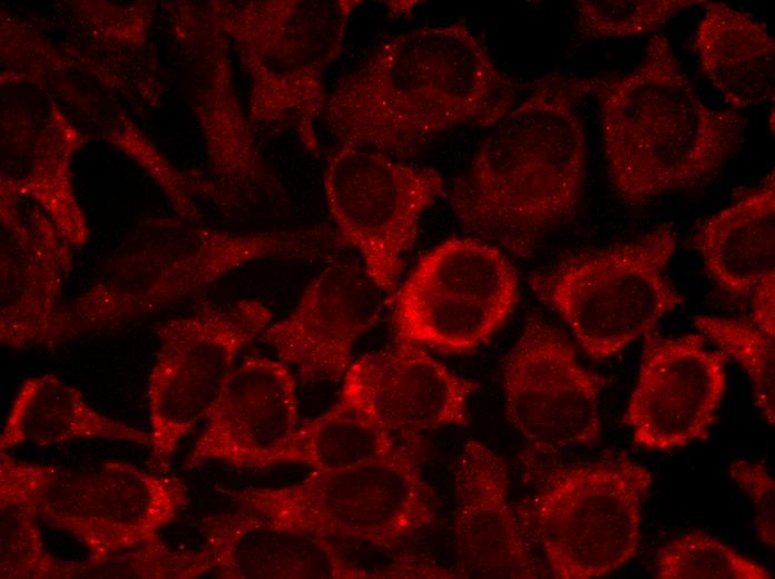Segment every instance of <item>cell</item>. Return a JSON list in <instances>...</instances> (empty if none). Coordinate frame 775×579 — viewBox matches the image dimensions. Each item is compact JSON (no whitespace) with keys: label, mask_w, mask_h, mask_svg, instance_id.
<instances>
[{"label":"cell","mask_w":775,"mask_h":579,"mask_svg":"<svg viewBox=\"0 0 775 579\" xmlns=\"http://www.w3.org/2000/svg\"><path fill=\"white\" fill-rule=\"evenodd\" d=\"M517 85L464 22L395 35L328 94L323 121L339 145L401 158L453 128L493 126Z\"/></svg>","instance_id":"obj_1"},{"label":"cell","mask_w":775,"mask_h":579,"mask_svg":"<svg viewBox=\"0 0 775 579\" xmlns=\"http://www.w3.org/2000/svg\"><path fill=\"white\" fill-rule=\"evenodd\" d=\"M586 94L587 78L546 77L496 124L450 195L467 233L530 257L576 216L587 174L578 110Z\"/></svg>","instance_id":"obj_2"},{"label":"cell","mask_w":775,"mask_h":579,"mask_svg":"<svg viewBox=\"0 0 775 579\" xmlns=\"http://www.w3.org/2000/svg\"><path fill=\"white\" fill-rule=\"evenodd\" d=\"M587 86L599 104L610 184L628 206L706 183L742 144L743 116L703 102L661 33L631 71Z\"/></svg>","instance_id":"obj_3"},{"label":"cell","mask_w":775,"mask_h":579,"mask_svg":"<svg viewBox=\"0 0 775 579\" xmlns=\"http://www.w3.org/2000/svg\"><path fill=\"white\" fill-rule=\"evenodd\" d=\"M333 249L327 226L230 234L170 223L158 236L127 245L81 294L62 304L49 349L119 330L265 258H320Z\"/></svg>","instance_id":"obj_4"},{"label":"cell","mask_w":775,"mask_h":579,"mask_svg":"<svg viewBox=\"0 0 775 579\" xmlns=\"http://www.w3.org/2000/svg\"><path fill=\"white\" fill-rule=\"evenodd\" d=\"M421 435L399 438L389 454L345 469L312 471L281 487L229 491L235 506L326 539L392 548L430 527L436 500L422 471Z\"/></svg>","instance_id":"obj_5"},{"label":"cell","mask_w":775,"mask_h":579,"mask_svg":"<svg viewBox=\"0 0 775 579\" xmlns=\"http://www.w3.org/2000/svg\"><path fill=\"white\" fill-rule=\"evenodd\" d=\"M651 484L647 467L610 453L549 469L516 511L551 577L599 578L636 555Z\"/></svg>","instance_id":"obj_6"},{"label":"cell","mask_w":775,"mask_h":579,"mask_svg":"<svg viewBox=\"0 0 775 579\" xmlns=\"http://www.w3.org/2000/svg\"><path fill=\"white\" fill-rule=\"evenodd\" d=\"M362 1L267 0L232 8L227 29L238 40L252 78V118L292 128L320 155L317 134L328 94L325 73L340 56L349 19Z\"/></svg>","instance_id":"obj_7"},{"label":"cell","mask_w":775,"mask_h":579,"mask_svg":"<svg viewBox=\"0 0 775 579\" xmlns=\"http://www.w3.org/2000/svg\"><path fill=\"white\" fill-rule=\"evenodd\" d=\"M676 246L675 230L660 224L637 239L570 254L532 275L530 285L567 323L587 355L604 360L684 304L667 276Z\"/></svg>","instance_id":"obj_8"},{"label":"cell","mask_w":775,"mask_h":579,"mask_svg":"<svg viewBox=\"0 0 775 579\" xmlns=\"http://www.w3.org/2000/svg\"><path fill=\"white\" fill-rule=\"evenodd\" d=\"M519 301V278L502 249L477 237H450L421 256L392 308L396 341L448 353L487 342Z\"/></svg>","instance_id":"obj_9"},{"label":"cell","mask_w":775,"mask_h":579,"mask_svg":"<svg viewBox=\"0 0 775 579\" xmlns=\"http://www.w3.org/2000/svg\"><path fill=\"white\" fill-rule=\"evenodd\" d=\"M272 312L256 300L202 303L156 327L159 347L147 384L151 465L166 470L180 441L205 420L239 353Z\"/></svg>","instance_id":"obj_10"},{"label":"cell","mask_w":775,"mask_h":579,"mask_svg":"<svg viewBox=\"0 0 775 579\" xmlns=\"http://www.w3.org/2000/svg\"><path fill=\"white\" fill-rule=\"evenodd\" d=\"M323 189L341 243L359 253L382 292H393L424 212L443 193L440 174L383 153L339 145Z\"/></svg>","instance_id":"obj_11"},{"label":"cell","mask_w":775,"mask_h":579,"mask_svg":"<svg viewBox=\"0 0 775 579\" xmlns=\"http://www.w3.org/2000/svg\"><path fill=\"white\" fill-rule=\"evenodd\" d=\"M501 376L507 419L532 449L548 454L599 442L608 379L583 367L570 340L540 315L527 316Z\"/></svg>","instance_id":"obj_12"},{"label":"cell","mask_w":775,"mask_h":579,"mask_svg":"<svg viewBox=\"0 0 775 579\" xmlns=\"http://www.w3.org/2000/svg\"><path fill=\"white\" fill-rule=\"evenodd\" d=\"M188 503L180 478L114 461L87 472L58 468L40 517L97 560L160 536Z\"/></svg>","instance_id":"obj_13"},{"label":"cell","mask_w":775,"mask_h":579,"mask_svg":"<svg viewBox=\"0 0 775 579\" xmlns=\"http://www.w3.org/2000/svg\"><path fill=\"white\" fill-rule=\"evenodd\" d=\"M644 337L638 379L622 419L634 442L667 451L704 439L727 389L729 359L709 349L700 333L671 337L653 330Z\"/></svg>","instance_id":"obj_14"},{"label":"cell","mask_w":775,"mask_h":579,"mask_svg":"<svg viewBox=\"0 0 775 579\" xmlns=\"http://www.w3.org/2000/svg\"><path fill=\"white\" fill-rule=\"evenodd\" d=\"M478 385L451 371L424 347L396 341L352 361L336 405L399 438L470 421Z\"/></svg>","instance_id":"obj_15"},{"label":"cell","mask_w":775,"mask_h":579,"mask_svg":"<svg viewBox=\"0 0 775 579\" xmlns=\"http://www.w3.org/2000/svg\"><path fill=\"white\" fill-rule=\"evenodd\" d=\"M382 291L363 265L333 263L306 286L293 311L262 338L304 381H342L361 335L379 320Z\"/></svg>","instance_id":"obj_16"},{"label":"cell","mask_w":775,"mask_h":579,"mask_svg":"<svg viewBox=\"0 0 775 579\" xmlns=\"http://www.w3.org/2000/svg\"><path fill=\"white\" fill-rule=\"evenodd\" d=\"M298 423L296 381L281 360L248 355L235 365L185 461L265 469Z\"/></svg>","instance_id":"obj_17"},{"label":"cell","mask_w":775,"mask_h":579,"mask_svg":"<svg viewBox=\"0 0 775 579\" xmlns=\"http://www.w3.org/2000/svg\"><path fill=\"white\" fill-rule=\"evenodd\" d=\"M506 461L477 440L454 463L453 536L458 573L465 578L543 577L542 566L510 502Z\"/></svg>","instance_id":"obj_18"},{"label":"cell","mask_w":775,"mask_h":579,"mask_svg":"<svg viewBox=\"0 0 775 579\" xmlns=\"http://www.w3.org/2000/svg\"><path fill=\"white\" fill-rule=\"evenodd\" d=\"M210 572L225 579H357L375 573L351 562L323 537L235 509L202 520Z\"/></svg>","instance_id":"obj_19"},{"label":"cell","mask_w":775,"mask_h":579,"mask_svg":"<svg viewBox=\"0 0 775 579\" xmlns=\"http://www.w3.org/2000/svg\"><path fill=\"white\" fill-rule=\"evenodd\" d=\"M6 237L0 265V341L13 350L49 349L62 306L71 257L50 225L33 220L22 227L6 204Z\"/></svg>","instance_id":"obj_20"},{"label":"cell","mask_w":775,"mask_h":579,"mask_svg":"<svg viewBox=\"0 0 775 579\" xmlns=\"http://www.w3.org/2000/svg\"><path fill=\"white\" fill-rule=\"evenodd\" d=\"M775 175L738 200L704 218L695 228L693 245L712 279L733 296L751 295L775 272Z\"/></svg>","instance_id":"obj_21"},{"label":"cell","mask_w":775,"mask_h":579,"mask_svg":"<svg viewBox=\"0 0 775 579\" xmlns=\"http://www.w3.org/2000/svg\"><path fill=\"white\" fill-rule=\"evenodd\" d=\"M695 48L702 71L733 109L774 100L775 42L765 23L723 2H707Z\"/></svg>","instance_id":"obj_22"},{"label":"cell","mask_w":775,"mask_h":579,"mask_svg":"<svg viewBox=\"0 0 775 579\" xmlns=\"http://www.w3.org/2000/svg\"><path fill=\"white\" fill-rule=\"evenodd\" d=\"M101 439L149 445V433L94 409L84 394L59 376L28 377L18 389L0 434V450L23 444L48 446Z\"/></svg>","instance_id":"obj_23"},{"label":"cell","mask_w":775,"mask_h":579,"mask_svg":"<svg viewBox=\"0 0 775 579\" xmlns=\"http://www.w3.org/2000/svg\"><path fill=\"white\" fill-rule=\"evenodd\" d=\"M58 468L0 451L1 579H70L73 561L47 549L39 524L41 504Z\"/></svg>","instance_id":"obj_24"},{"label":"cell","mask_w":775,"mask_h":579,"mask_svg":"<svg viewBox=\"0 0 775 579\" xmlns=\"http://www.w3.org/2000/svg\"><path fill=\"white\" fill-rule=\"evenodd\" d=\"M399 438L364 416L334 404L326 412L297 426L269 458L267 467L305 464L313 471L354 467L392 452Z\"/></svg>","instance_id":"obj_25"},{"label":"cell","mask_w":775,"mask_h":579,"mask_svg":"<svg viewBox=\"0 0 775 579\" xmlns=\"http://www.w3.org/2000/svg\"><path fill=\"white\" fill-rule=\"evenodd\" d=\"M694 324L728 359L747 373L756 405L769 425L775 423V337L753 322L740 318L697 315Z\"/></svg>","instance_id":"obj_26"},{"label":"cell","mask_w":775,"mask_h":579,"mask_svg":"<svg viewBox=\"0 0 775 579\" xmlns=\"http://www.w3.org/2000/svg\"><path fill=\"white\" fill-rule=\"evenodd\" d=\"M658 579H768L761 563L743 556L713 536L693 530L665 543L657 552Z\"/></svg>","instance_id":"obj_27"},{"label":"cell","mask_w":775,"mask_h":579,"mask_svg":"<svg viewBox=\"0 0 775 579\" xmlns=\"http://www.w3.org/2000/svg\"><path fill=\"white\" fill-rule=\"evenodd\" d=\"M210 572L203 549L176 550L160 536L97 559L73 561L70 579H194Z\"/></svg>","instance_id":"obj_28"},{"label":"cell","mask_w":775,"mask_h":579,"mask_svg":"<svg viewBox=\"0 0 775 579\" xmlns=\"http://www.w3.org/2000/svg\"><path fill=\"white\" fill-rule=\"evenodd\" d=\"M702 0H580L578 31L590 38H627L660 29L677 12Z\"/></svg>","instance_id":"obj_29"},{"label":"cell","mask_w":775,"mask_h":579,"mask_svg":"<svg viewBox=\"0 0 775 579\" xmlns=\"http://www.w3.org/2000/svg\"><path fill=\"white\" fill-rule=\"evenodd\" d=\"M728 473L754 504L758 539L767 548L774 549L775 483L766 465L762 462L736 460L730 463Z\"/></svg>","instance_id":"obj_30"},{"label":"cell","mask_w":775,"mask_h":579,"mask_svg":"<svg viewBox=\"0 0 775 579\" xmlns=\"http://www.w3.org/2000/svg\"><path fill=\"white\" fill-rule=\"evenodd\" d=\"M753 323L775 337V273L765 276L752 291Z\"/></svg>","instance_id":"obj_31"}]
</instances>
